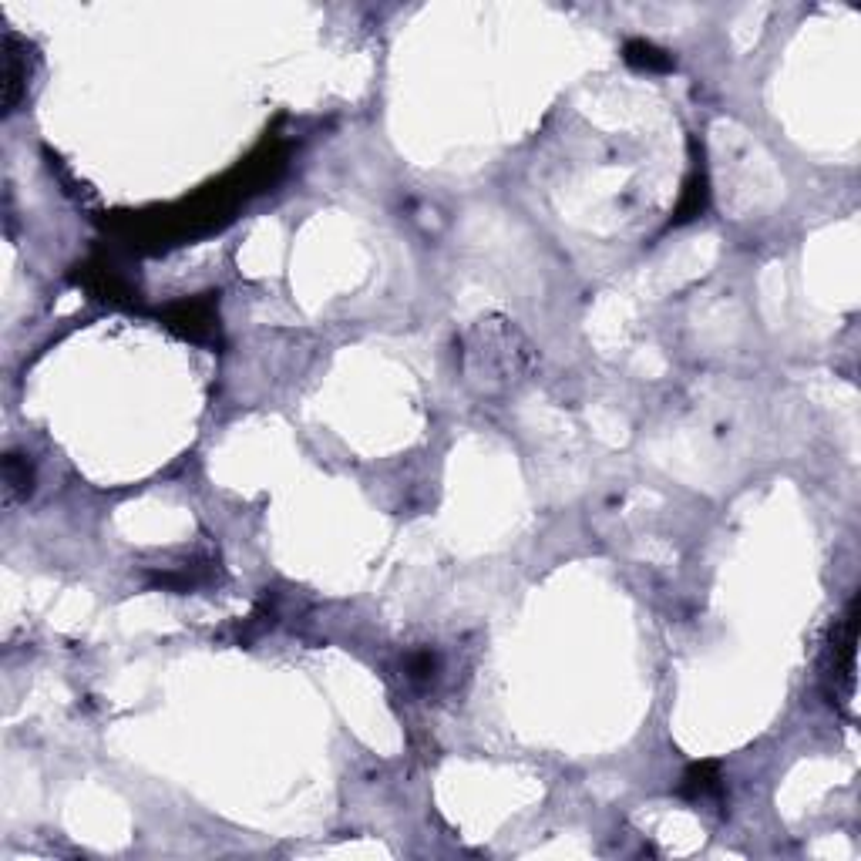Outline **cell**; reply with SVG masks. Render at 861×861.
Instances as JSON below:
<instances>
[{
    "label": "cell",
    "instance_id": "obj_1",
    "mask_svg": "<svg viewBox=\"0 0 861 861\" xmlns=\"http://www.w3.org/2000/svg\"><path fill=\"white\" fill-rule=\"evenodd\" d=\"M855 643H858V619H855V603L848 606L845 623L835 629V640H831V683L835 690L841 687V703L851 700L855 693Z\"/></svg>",
    "mask_w": 861,
    "mask_h": 861
},
{
    "label": "cell",
    "instance_id": "obj_2",
    "mask_svg": "<svg viewBox=\"0 0 861 861\" xmlns=\"http://www.w3.org/2000/svg\"><path fill=\"white\" fill-rule=\"evenodd\" d=\"M27 81V58H24V41L17 34H4V74H0V88H4V111H14V105L24 95Z\"/></svg>",
    "mask_w": 861,
    "mask_h": 861
},
{
    "label": "cell",
    "instance_id": "obj_3",
    "mask_svg": "<svg viewBox=\"0 0 861 861\" xmlns=\"http://www.w3.org/2000/svg\"><path fill=\"white\" fill-rule=\"evenodd\" d=\"M34 488V471L27 465V458L21 455H7L4 458V502L17 505L31 495Z\"/></svg>",
    "mask_w": 861,
    "mask_h": 861
},
{
    "label": "cell",
    "instance_id": "obj_4",
    "mask_svg": "<svg viewBox=\"0 0 861 861\" xmlns=\"http://www.w3.org/2000/svg\"><path fill=\"white\" fill-rule=\"evenodd\" d=\"M626 61L636 64V68H646V71H666L673 68V58L666 51H660L656 44L650 41H629L626 44Z\"/></svg>",
    "mask_w": 861,
    "mask_h": 861
},
{
    "label": "cell",
    "instance_id": "obj_5",
    "mask_svg": "<svg viewBox=\"0 0 861 861\" xmlns=\"http://www.w3.org/2000/svg\"><path fill=\"white\" fill-rule=\"evenodd\" d=\"M720 791V777L714 764H697L690 767L687 781H683V794L687 798H710V794Z\"/></svg>",
    "mask_w": 861,
    "mask_h": 861
}]
</instances>
